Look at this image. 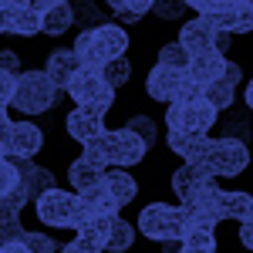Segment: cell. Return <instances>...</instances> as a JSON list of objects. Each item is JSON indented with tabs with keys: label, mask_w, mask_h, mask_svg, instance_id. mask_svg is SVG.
I'll return each instance as SVG.
<instances>
[{
	"label": "cell",
	"mask_w": 253,
	"mask_h": 253,
	"mask_svg": "<svg viewBox=\"0 0 253 253\" xmlns=\"http://www.w3.org/2000/svg\"><path fill=\"white\" fill-rule=\"evenodd\" d=\"M84 156L101 162V166H122V169H132L142 159L149 156V145L145 138L135 135L128 125L125 128H105L101 135H95L91 142H84Z\"/></svg>",
	"instance_id": "6da1fadb"
},
{
	"label": "cell",
	"mask_w": 253,
	"mask_h": 253,
	"mask_svg": "<svg viewBox=\"0 0 253 253\" xmlns=\"http://www.w3.org/2000/svg\"><path fill=\"white\" fill-rule=\"evenodd\" d=\"M135 230L145 233L149 240H182L186 233V216H182V206L175 203H145L138 210V219H135Z\"/></svg>",
	"instance_id": "3957f363"
},
{
	"label": "cell",
	"mask_w": 253,
	"mask_h": 253,
	"mask_svg": "<svg viewBox=\"0 0 253 253\" xmlns=\"http://www.w3.org/2000/svg\"><path fill=\"white\" fill-rule=\"evenodd\" d=\"M78 196H81V203H84L91 213H98V216H115L118 210H122V206H118V199L108 193L101 182L91 186V189H84V193H78Z\"/></svg>",
	"instance_id": "d4e9b609"
},
{
	"label": "cell",
	"mask_w": 253,
	"mask_h": 253,
	"mask_svg": "<svg viewBox=\"0 0 253 253\" xmlns=\"http://www.w3.org/2000/svg\"><path fill=\"white\" fill-rule=\"evenodd\" d=\"M61 91L64 88H58L47 71H20L10 105L17 108L20 115H44V112H51L58 105Z\"/></svg>",
	"instance_id": "7a4b0ae2"
},
{
	"label": "cell",
	"mask_w": 253,
	"mask_h": 253,
	"mask_svg": "<svg viewBox=\"0 0 253 253\" xmlns=\"http://www.w3.org/2000/svg\"><path fill=\"white\" fill-rule=\"evenodd\" d=\"M78 68H81V58L75 54V47H58V51H51V54H47V64H44V71L51 75V81H54L58 88H68V81L75 78Z\"/></svg>",
	"instance_id": "e0dca14e"
},
{
	"label": "cell",
	"mask_w": 253,
	"mask_h": 253,
	"mask_svg": "<svg viewBox=\"0 0 253 253\" xmlns=\"http://www.w3.org/2000/svg\"><path fill=\"white\" fill-rule=\"evenodd\" d=\"M20 0H0V34H14Z\"/></svg>",
	"instance_id": "74e56055"
},
{
	"label": "cell",
	"mask_w": 253,
	"mask_h": 253,
	"mask_svg": "<svg viewBox=\"0 0 253 253\" xmlns=\"http://www.w3.org/2000/svg\"><path fill=\"white\" fill-rule=\"evenodd\" d=\"M20 243H24V250H27V253H51V250H58V243H54L47 233H27V230H24Z\"/></svg>",
	"instance_id": "e575fe53"
},
{
	"label": "cell",
	"mask_w": 253,
	"mask_h": 253,
	"mask_svg": "<svg viewBox=\"0 0 253 253\" xmlns=\"http://www.w3.org/2000/svg\"><path fill=\"white\" fill-rule=\"evenodd\" d=\"M223 135L240 138V142H250L253 128H250V122H247L243 115H230V118H226V125H223Z\"/></svg>",
	"instance_id": "d590c367"
},
{
	"label": "cell",
	"mask_w": 253,
	"mask_h": 253,
	"mask_svg": "<svg viewBox=\"0 0 253 253\" xmlns=\"http://www.w3.org/2000/svg\"><path fill=\"white\" fill-rule=\"evenodd\" d=\"M219 122V108H216L210 98H196V101H169L166 105V128H175V132H203L210 135Z\"/></svg>",
	"instance_id": "277c9868"
},
{
	"label": "cell",
	"mask_w": 253,
	"mask_h": 253,
	"mask_svg": "<svg viewBox=\"0 0 253 253\" xmlns=\"http://www.w3.org/2000/svg\"><path fill=\"white\" fill-rule=\"evenodd\" d=\"M41 149H44V128H38L34 122H14V125H10V145H7V156L34 159Z\"/></svg>",
	"instance_id": "4fadbf2b"
},
{
	"label": "cell",
	"mask_w": 253,
	"mask_h": 253,
	"mask_svg": "<svg viewBox=\"0 0 253 253\" xmlns=\"http://www.w3.org/2000/svg\"><path fill=\"white\" fill-rule=\"evenodd\" d=\"M216 31L210 20L203 17V14H196L193 20H186L182 27H179V44L189 51V54H199V51H213L216 47Z\"/></svg>",
	"instance_id": "30bf717a"
},
{
	"label": "cell",
	"mask_w": 253,
	"mask_h": 253,
	"mask_svg": "<svg viewBox=\"0 0 253 253\" xmlns=\"http://www.w3.org/2000/svg\"><path fill=\"white\" fill-rule=\"evenodd\" d=\"M135 243V226L128 219L115 216L112 226H108V240H105V250H128Z\"/></svg>",
	"instance_id": "83f0119b"
},
{
	"label": "cell",
	"mask_w": 253,
	"mask_h": 253,
	"mask_svg": "<svg viewBox=\"0 0 253 253\" xmlns=\"http://www.w3.org/2000/svg\"><path fill=\"white\" fill-rule=\"evenodd\" d=\"M213 142L216 138L203 135V132H175V128H169V135H166L169 152H175L179 159H206Z\"/></svg>",
	"instance_id": "5bb4252c"
},
{
	"label": "cell",
	"mask_w": 253,
	"mask_h": 253,
	"mask_svg": "<svg viewBox=\"0 0 253 253\" xmlns=\"http://www.w3.org/2000/svg\"><path fill=\"white\" fill-rule=\"evenodd\" d=\"M240 243H243L247 250H253V216L240 223Z\"/></svg>",
	"instance_id": "ee69618b"
},
{
	"label": "cell",
	"mask_w": 253,
	"mask_h": 253,
	"mask_svg": "<svg viewBox=\"0 0 253 253\" xmlns=\"http://www.w3.org/2000/svg\"><path fill=\"white\" fill-rule=\"evenodd\" d=\"M71 27H75V7H71V0L54 3V7H47V10H44V27H41V34L61 38V34H64V31H71Z\"/></svg>",
	"instance_id": "7402d4cb"
},
{
	"label": "cell",
	"mask_w": 253,
	"mask_h": 253,
	"mask_svg": "<svg viewBox=\"0 0 253 253\" xmlns=\"http://www.w3.org/2000/svg\"><path fill=\"white\" fill-rule=\"evenodd\" d=\"M71 7H75V24H81V31L105 24V10L98 7L95 0H71Z\"/></svg>",
	"instance_id": "4dcf8cb0"
},
{
	"label": "cell",
	"mask_w": 253,
	"mask_h": 253,
	"mask_svg": "<svg viewBox=\"0 0 253 253\" xmlns=\"http://www.w3.org/2000/svg\"><path fill=\"white\" fill-rule=\"evenodd\" d=\"M186 7L206 17V14H219V10L226 7V0H186Z\"/></svg>",
	"instance_id": "ab89813d"
},
{
	"label": "cell",
	"mask_w": 253,
	"mask_h": 253,
	"mask_svg": "<svg viewBox=\"0 0 253 253\" xmlns=\"http://www.w3.org/2000/svg\"><path fill=\"white\" fill-rule=\"evenodd\" d=\"M14 88H17V75L0 68V101H3V105H10V98H14Z\"/></svg>",
	"instance_id": "60d3db41"
},
{
	"label": "cell",
	"mask_w": 253,
	"mask_h": 253,
	"mask_svg": "<svg viewBox=\"0 0 253 253\" xmlns=\"http://www.w3.org/2000/svg\"><path fill=\"white\" fill-rule=\"evenodd\" d=\"M186 10H189L186 0H156V3H152V14H156L159 20H179Z\"/></svg>",
	"instance_id": "836d02e7"
},
{
	"label": "cell",
	"mask_w": 253,
	"mask_h": 253,
	"mask_svg": "<svg viewBox=\"0 0 253 253\" xmlns=\"http://www.w3.org/2000/svg\"><path fill=\"white\" fill-rule=\"evenodd\" d=\"M115 98H118V91L115 88H108V91H101V95L95 98V101H88V105H84V108H91V112H95V115H108V112H112V105H115Z\"/></svg>",
	"instance_id": "f35d334b"
},
{
	"label": "cell",
	"mask_w": 253,
	"mask_h": 253,
	"mask_svg": "<svg viewBox=\"0 0 253 253\" xmlns=\"http://www.w3.org/2000/svg\"><path fill=\"white\" fill-rule=\"evenodd\" d=\"M223 68H226V54H219V51L213 47V51H199V54H193L186 75L196 78L199 84H210V81H216L219 75H223Z\"/></svg>",
	"instance_id": "ac0fdd59"
},
{
	"label": "cell",
	"mask_w": 253,
	"mask_h": 253,
	"mask_svg": "<svg viewBox=\"0 0 253 253\" xmlns=\"http://www.w3.org/2000/svg\"><path fill=\"white\" fill-rule=\"evenodd\" d=\"M31 3H38L41 10H47V7H54V3H64V0H31Z\"/></svg>",
	"instance_id": "681fc988"
},
{
	"label": "cell",
	"mask_w": 253,
	"mask_h": 253,
	"mask_svg": "<svg viewBox=\"0 0 253 253\" xmlns=\"http://www.w3.org/2000/svg\"><path fill=\"white\" fill-rule=\"evenodd\" d=\"M101 186L118 199V206L135 203V196H138V182L132 179V172H125L122 166H108V169H105V179H101Z\"/></svg>",
	"instance_id": "ffe728a7"
},
{
	"label": "cell",
	"mask_w": 253,
	"mask_h": 253,
	"mask_svg": "<svg viewBox=\"0 0 253 253\" xmlns=\"http://www.w3.org/2000/svg\"><path fill=\"white\" fill-rule=\"evenodd\" d=\"M0 68L20 75V54H17V51H10V47H0Z\"/></svg>",
	"instance_id": "b9f144b4"
},
{
	"label": "cell",
	"mask_w": 253,
	"mask_h": 253,
	"mask_svg": "<svg viewBox=\"0 0 253 253\" xmlns=\"http://www.w3.org/2000/svg\"><path fill=\"white\" fill-rule=\"evenodd\" d=\"M20 182H24V175H20L17 162H14L10 156H3V159H0V199H7Z\"/></svg>",
	"instance_id": "1f68e13d"
},
{
	"label": "cell",
	"mask_w": 253,
	"mask_h": 253,
	"mask_svg": "<svg viewBox=\"0 0 253 253\" xmlns=\"http://www.w3.org/2000/svg\"><path fill=\"white\" fill-rule=\"evenodd\" d=\"M189 51L179 44V41H166L162 47H159V54H156V61L159 64H166V68H175V71H186L189 68Z\"/></svg>",
	"instance_id": "f1b7e54d"
},
{
	"label": "cell",
	"mask_w": 253,
	"mask_h": 253,
	"mask_svg": "<svg viewBox=\"0 0 253 253\" xmlns=\"http://www.w3.org/2000/svg\"><path fill=\"white\" fill-rule=\"evenodd\" d=\"M206 98L213 101L219 112H230V108H233V98H236V88L223 78V75H219L216 81H210V84H206Z\"/></svg>",
	"instance_id": "f546056e"
},
{
	"label": "cell",
	"mask_w": 253,
	"mask_h": 253,
	"mask_svg": "<svg viewBox=\"0 0 253 253\" xmlns=\"http://www.w3.org/2000/svg\"><path fill=\"white\" fill-rule=\"evenodd\" d=\"M10 159L17 162L20 175H24V189H27V196H31V203H34L41 193H47V189L54 186V172H51V169H44V166L31 162V159H20V156H10Z\"/></svg>",
	"instance_id": "d6986e66"
},
{
	"label": "cell",
	"mask_w": 253,
	"mask_h": 253,
	"mask_svg": "<svg viewBox=\"0 0 253 253\" xmlns=\"http://www.w3.org/2000/svg\"><path fill=\"white\" fill-rule=\"evenodd\" d=\"M223 78L230 81L233 88H240V81H243V68H240L236 61H226V68H223Z\"/></svg>",
	"instance_id": "7bdbcfd3"
},
{
	"label": "cell",
	"mask_w": 253,
	"mask_h": 253,
	"mask_svg": "<svg viewBox=\"0 0 253 253\" xmlns=\"http://www.w3.org/2000/svg\"><path fill=\"white\" fill-rule=\"evenodd\" d=\"M186 71H175V68H166V64H152V71L145 75V95L152 98V101H162V105H169L179 91V81H182Z\"/></svg>",
	"instance_id": "8fae6325"
},
{
	"label": "cell",
	"mask_w": 253,
	"mask_h": 253,
	"mask_svg": "<svg viewBox=\"0 0 253 253\" xmlns=\"http://www.w3.org/2000/svg\"><path fill=\"white\" fill-rule=\"evenodd\" d=\"M41 27H44V10H41L38 3H31V0H20L14 34H17V38H38Z\"/></svg>",
	"instance_id": "cb8c5ba5"
},
{
	"label": "cell",
	"mask_w": 253,
	"mask_h": 253,
	"mask_svg": "<svg viewBox=\"0 0 253 253\" xmlns=\"http://www.w3.org/2000/svg\"><path fill=\"white\" fill-rule=\"evenodd\" d=\"M101 78H105V84L108 88H125L128 81H132V61H128V54H122V58H108L105 64H101Z\"/></svg>",
	"instance_id": "484cf974"
},
{
	"label": "cell",
	"mask_w": 253,
	"mask_h": 253,
	"mask_svg": "<svg viewBox=\"0 0 253 253\" xmlns=\"http://www.w3.org/2000/svg\"><path fill=\"white\" fill-rule=\"evenodd\" d=\"M105 169H108V166H101V162H95V159H88L81 152V156L68 166V182H71L75 193H84V189H91V186H98V182L105 179Z\"/></svg>",
	"instance_id": "9a60e30c"
},
{
	"label": "cell",
	"mask_w": 253,
	"mask_h": 253,
	"mask_svg": "<svg viewBox=\"0 0 253 253\" xmlns=\"http://www.w3.org/2000/svg\"><path fill=\"white\" fill-rule=\"evenodd\" d=\"M243 101H247V108L253 112V78L247 81V91H243Z\"/></svg>",
	"instance_id": "c3c4849f"
},
{
	"label": "cell",
	"mask_w": 253,
	"mask_h": 253,
	"mask_svg": "<svg viewBox=\"0 0 253 253\" xmlns=\"http://www.w3.org/2000/svg\"><path fill=\"white\" fill-rule=\"evenodd\" d=\"M210 182H216V175L210 172V166L203 162V159H186L179 169H172V175H169V189H172V196L179 199V203H189L203 186H210Z\"/></svg>",
	"instance_id": "52a82bcc"
},
{
	"label": "cell",
	"mask_w": 253,
	"mask_h": 253,
	"mask_svg": "<svg viewBox=\"0 0 253 253\" xmlns=\"http://www.w3.org/2000/svg\"><path fill=\"white\" fill-rule=\"evenodd\" d=\"M7 145H10V122H0V152L7 156Z\"/></svg>",
	"instance_id": "bcb514c9"
},
{
	"label": "cell",
	"mask_w": 253,
	"mask_h": 253,
	"mask_svg": "<svg viewBox=\"0 0 253 253\" xmlns=\"http://www.w3.org/2000/svg\"><path fill=\"white\" fill-rule=\"evenodd\" d=\"M95 41L98 47H101V54H105V61L108 58H122V54H128V44H132V38H128V31L122 27V24H98L95 27Z\"/></svg>",
	"instance_id": "2e32d148"
},
{
	"label": "cell",
	"mask_w": 253,
	"mask_h": 253,
	"mask_svg": "<svg viewBox=\"0 0 253 253\" xmlns=\"http://www.w3.org/2000/svg\"><path fill=\"white\" fill-rule=\"evenodd\" d=\"M128 128H132L135 135L145 138L149 149L159 142V128H156V118H152V115H132V118H128Z\"/></svg>",
	"instance_id": "d6a6232c"
},
{
	"label": "cell",
	"mask_w": 253,
	"mask_h": 253,
	"mask_svg": "<svg viewBox=\"0 0 253 253\" xmlns=\"http://www.w3.org/2000/svg\"><path fill=\"white\" fill-rule=\"evenodd\" d=\"M101 91H108V84H105V78H101V71L84 68V64L75 71V78L68 81V88H64V95L71 98L75 105H88V101H95Z\"/></svg>",
	"instance_id": "7c38bea8"
},
{
	"label": "cell",
	"mask_w": 253,
	"mask_h": 253,
	"mask_svg": "<svg viewBox=\"0 0 253 253\" xmlns=\"http://www.w3.org/2000/svg\"><path fill=\"white\" fill-rule=\"evenodd\" d=\"M250 142H240V138H230V135H219L210 149V156L203 159L210 166V172L216 179H236V175L247 172L250 166Z\"/></svg>",
	"instance_id": "5b68a950"
},
{
	"label": "cell",
	"mask_w": 253,
	"mask_h": 253,
	"mask_svg": "<svg viewBox=\"0 0 253 253\" xmlns=\"http://www.w3.org/2000/svg\"><path fill=\"white\" fill-rule=\"evenodd\" d=\"M152 3H156V0H128V10H135L138 17H145V14L152 10Z\"/></svg>",
	"instance_id": "f6af8a7d"
},
{
	"label": "cell",
	"mask_w": 253,
	"mask_h": 253,
	"mask_svg": "<svg viewBox=\"0 0 253 253\" xmlns=\"http://www.w3.org/2000/svg\"><path fill=\"white\" fill-rule=\"evenodd\" d=\"M219 243H216L213 226H189L182 233V250H193V253H213Z\"/></svg>",
	"instance_id": "4316f807"
},
{
	"label": "cell",
	"mask_w": 253,
	"mask_h": 253,
	"mask_svg": "<svg viewBox=\"0 0 253 253\" xmlns=\"http://www.w3.org/2000/svg\"><path fill=\"white\" fill-rule=\"evenodd\" d=\"M219 216L223 219H250L253 216V193H243V189H233V193H219Z\"/></svg>",
	"instance_id": "44dd1931"
},
{
	"label": "cell",
	"mask_w": 253,
	"mask_h": 253,
	"mask_svg": "<svg viewBox=\"0 0 253 253\" xmlns=\"http://www.w3.org/2000/svg\"><path fill=\"white\" fill-rule=\"evenodd\" d=\"M64 132H68L71 142L84 145V142H91L95 135L105 132V118L95 115V112H91V108H84V105H75V108L64 115Z\"/></svg>",
	"instance_id": "9c48e42d"
},
{
	"label": "cell",
	"mask_w": 253,
	"mask_h": 253,
	"mask_svg": "<svg viewBox=\"0 0 253 253\" xmlns=\"http://www.w3.org/2000/svg\"><path fill=\"white\" fill-rule=\"evenodd\" d=\"M7 108H10V105H3V101H0V122H10V118H7Z\"/></svg>",
	"instance_id": "f907efd6"
},
{
	"label": "cell",
	"mask_w": 253,
	"mask_h": 253,
	"mask_svg": "<svg viewBox=\"0 0 253 253\" xmlns=\"http://www.w3.org/2000/svg\"><path fill=\"white\" fill-rule=\"evenodd\" d=\"M206 20L216 31L230 34H253V0H226L219 14H206Z\"/></svg>",
	"instance_id": "ba28073f"
},
{
	"label": "cell",
	"mask_w": 253,
	"mask_h": 253,
	"mask_svg": "<svg viewBox=\"0 0 253 253\" xmlns=\"http://www.w3.org/2000/svg\"><path fill=\"white\" fill-rule=\"evenodd\" d=\"M34 210H38V219L44 226L71 230L75 210H78V193H75V189H58V186H51L47 193H41L38 199H34Z\"/></svg>",
	"instance_id": "8992f818"
},
{
	"label": "cell",
	"mask_w": 253,
	"mask_h": 253,
	"mask_svg": "<svg viewBox=\"0 0 253 253\" xmlns=\"http://www.w3.org/2000/svg\"><path fill=\"white\" fill-rule=\"evenodd\" d=\"M24 236V223H20V210L14 203L0 199V250H7L10 243H17Z\"/></svg>",
	"instance_id": "603a6c76"
},
{
	"label": "cell",
	"mask_w": 253,
	"mask_h": 253,
	"mask_svg": "<svg viewBox=\"0 0 253 253\" xmlns=\"http://www.w3.org/2000/svg\"><path fill=\"white\" fill-rule=\"evenodd\" d=\"M108 3V10L112 14H118V10H128V0H105Z\"/></svg>",
	"instance_id": "7dc6e473"
},
{
	"label": "cell",
	"mask_w": 253,
	"mask_h": 253,
	"mask_svg": "<svg viewBox=\"0 0 253 253\" xmlns=\"http://www.w3.org/2000/svg\"><path fill=\"white\" fill-rule=\"evenodd\" d=\"M206 95V84H199L196 78H189V75H182V81H179V91H175L172 101H196V98Z\"/></svg>",
	"instance_id": "8d00e7d4"
}]
</instances>
